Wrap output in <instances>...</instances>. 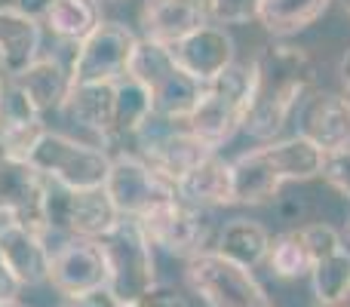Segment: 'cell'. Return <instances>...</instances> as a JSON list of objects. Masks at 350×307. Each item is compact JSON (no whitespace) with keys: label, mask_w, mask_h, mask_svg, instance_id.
<instances>
[{"label":"cell","mask_w":350,"mask_h":307,"mask_svg":"<svg viewBox=\"0 0 350 307\" xmlns=\"http://www.w3.org/2000/svg\"><path fill=\"white\" fill-rule=\"evenodd\" d=\"M175 193L185 206L193 209H218V206H234V178H230V163L212 154L200 166H193L187 175L175 181Z\"/></svg>","instance_id":"17"},{"label":"cell","mask_w":350,"mask_h":307,"mask_svg":"<svg viewBox=\"0 0 350 307\" xmlns=\"http://www.w3.org/2000/svg\"><path fill=\"white\" fill-rule=\"evenodd\" d=\"M10 83L28 98V105L40 117L65 108L68 96H71V86H74L68 62H62L59 55H40L18 77H10Z\"/></svg>","instance_id":"15"},{"label":"cell","mask_w":350,"mask_h":307,"mask_svg":"<svg viewBox=\"0 0 350 307\" xmlns=\"http://www.w3.org/2000/svg\"><path fill=\"white\" fill-rule=\"evenodd\" d=\"M117 307H145V304H142V302H126V304L117 302Z\"/></svg>","instance_id":"36"},{"label":"cell","mask_w":350,"mask_h":307,"mask_svg":"<svg viewBox=\"0 0 350 307\" xmlns=\"http://www.w3.org/2000/svg\"><path fill=\"white\" fill-rule=\"evenodd\" d=\"M25 286L16 280V273L10 271V265L3 261V255H0V304H12L18 302V295H22Z\"/></svg>","instance_id":"32"},{"label":"cell","mask_w":350,"mask_h":307,"mask_svg":"<svg viewBox=\"0 0 350 307\" xmlns=\"http://www.w3.org/2000/svg\"><path fill=\"white\" fill-rule=\"evenodd\" d=\"M43 25L37 16L22 10L0 12V71L6 77H18L25 68L40 59Z\"/></svg>","instance_id":"16"},{"label":"cell","mask_w":350,"mask_h":307,"mask_svg":"<svg viewBox=\"0 0 350 307\" xmlns=\"http://www.w3.org/2000/svg\"><path fill=\"white\" fill-rule=\"evenodd\" d=\"M139 224L145 228L154 249L160 246L170 255H178V258H187V261L203 252H212L218 240L215 228H212V218L203 209L185 206L181 200L145 215Z\"/></svg>","instance_id":"9"},{"label":"cell","mask_w":350,"mask_h":307,"mask_svg":"<svg viewBox=\"0 0 350 307\" xmlns=\"http://www.w3.org/2000/svg\"><path fill=\"white\" fill-rule=\"evenodd\" d=\"M338 307H350V304H338Z\"/></svg>","instance_id":"41"},{"label":"cell","mask_w":350,"mask_h":307,"mask_svg":"<svg viewBox=\"0 0 350 307\" xmlns=\"http://www.w3.org/2000/svg\"><path fill=\"white\" fill-rule=\"evenodd\" d=\"M258 6L261 0H206L209 18L221 25H243L258 18Z\"/></svg>","instance_id":"29"},{"label":"cell","mask_w":350,"mask_h":307,"mask_svg":"<svg viewBox=\"0 0 350 307\" xmlns=\"http://www.w3.org/2000/svg\"><path fill=\"white\" fill-rule=\"evenodd\" d=\"M0 212L16 224L46 234V178L28 160L0 154Z\"/></svg>","instance_id":"11"},{"label":"cell","mask_w":350,"mask_h":307,"mask_svg":"<svg viewBox=\"0 0 350 307\" xmlns=\"http://www.w3.org/2000/svg\"><path fill=\"white\" fill-rule=\"evenodd\" d=\"M301 135L314 142L323 154H338L350 148V102L345 96H314L304 108Z\"/></svg>","instance_id":"18"},{"label":"cell","mask_w":350,"mask_h":307,"mask_svg":"<svg viewBox=\"0 0 350 307\" xmlns=\"http://www.w3.org/2000/svg\"><path fill=\"white\" fill-rule=\"evenodd\" d=\"M267 154H271L273 169L280 172L283 185L286 181H310V178H317V175H323V166H326V154H323L314 142L304 139V135L271 142Z\"/></svg>","instance_id":"24"},{"label":"cell","mask_w":350,"mask_h":307,"mask_svg":"<svg viewBox=\"0 0 350 307\" xmlns=\"http://www.w3.org/2000/svg\"><path fill=\"white\" fill-rule=\"evenodd\" d=\"M267 265L277 277L283 280H298V277H308L314 261H310L308 249L301 243V234L298 230H289V234L277 237L271 243V252H267Z\"/></svg>","instance_id":"27"},{"label":"cell","mask_w":350,"mask_h":307,"mask_svg":"<svg viewBox=\"0 0 350 307\" xmlns=\"http://www.w3.org/2000/svg\"><path fill=\"white\" fill-rule=\"evenodd\" d=\"M341 86H345V98L350 102V49L345 53V59H341Z\"/></svg>","instance_id":"33"},{"label":"cell","mask_w":350,"mask_h":307,"mask_svg":"<svg viewBox=\"0 0 350 307\" xmlns=\"http://www.w3.org/2000/svg\"><path fill=\"white\" fill-rule=\"evenodd\" d=\"M329 6L332 0H261L258 22L265 25L267 34L292 37L326 16Z\"/></svg>","instance_id":"23"},{"label":"cell","mask_w":350,"mask_h":307,"mask_svg":"<svg viewBox=\"0 0 350 307\" xmlns=\"http://www.w3.org/2000/svg\"><path fill=\"white\" fill-rule=\"evenodd\" d=\"M298 234H301V243H304V249H308L310 261H323V258H329V255L345 249L341 234L332 228V224H323V222L304 224V228H298Z\"/></svg>","instance_id":"28"},{"label":"cell","mask_w":350,"mask_h":307,"mask_svg":"<svg viewBox=\"0 0 350 307\" xmlns=\"http://www.w3.org/2000/svg\"><path fill=\"white\" fill-rule=\"evenodd\" d=\"M345 234H347V240H350V218H347V224H345Z\"/></svg>","instance_id":"39"},{"label":"cell","mask_w":350,"mask_h":307,"mask_svg":"<svg viewBox=\"0 0 350 307\" xmlns=\"http://www.w3.org/2000/svg\"><path fill=\"white\" fill-rule=\"evenodd\" d=\"M0 255L16 273L22 286H40L49 280V265H53V246L46 234L31 230L25 224L10 222L0 230Z\"/></svg>","instance_id":"14"},{"label":"cell","mask_w":350,"mask_h":307,"mask_svg":"<svg viewBox=\"0 0 350 307\" xmlns=\"http://www.w3.org/2000/svg\"><path fill=\"white\" fill-rule=\"evenodd\" d=\"M46 283L65 302L108 289V265H105V252L98 240L65 237L59 246H53V265H49Z\"/></svg>","instance_id":"10"},{"label":"cell","mask_w":350,"mask_h":307,"mask_svg":"<svg viewBox=\"0 0 350 307\" xmlns=\"http://www.w3.org/2000/svg\"><path fill=\"white\" fill-rule=\"evenodd\" d=\"M62 114L80 129L92 133L102 145L105 139H114V83H83L71 86Z\"/></svg>","instance_id":"20"},{"label":"cell","mask_w":350,"mask_h":307,"mask_svg":"<svg viewBox=\"0 0 350 307\" xmlns=\"http://www.w3.org/2000/svg\"><path fill=\"white\" fill-rule=\"evenodd\" d=\"M105 193L111 197L114 209L123 218H135L142 222L145 215L163 209L178 200L175 185L157 169H151L139 154L126 151L111 157V169L105 178Z\"/></svg>","instance_id":"6"},{"label":"cell","mask_w":350,"mask_h":307,"mask_svg":"<svg viewBox=\"0 0 350 307\" xmlns=\"http://www.w3.org/2000/svg\"><path fill=\"white\" fill-rule=\"evenodd\" d=\"M310 289H314V302L320 307H338L350 295V252L329 255L323 261H314L310 267Z\"/></svg>","instance_id":"26"},{"label":"cell","mask_w":350,"mask_h":307,"mask_svg":"<svg viewBox=\"0 0 350 307\" xmlns=\"http://www.w3.org/2000/svg\"><path fill=\"white\" fill-rule=\"evenodd\" d=\"M108 265V292L120 304L142 302L157 286V261L154 243L135 218H120L111 234L98 240Z\"/></svg>","instance_id":"4"},{"label":"cell","mask_w":350,"mask_h":307,"mask_svg":"<svg viewBox=\"0 0 350 307\" xmlns=\"http://www.w3.org/2000/svg\"><path fill=\"white\" fill-rule=\"evenodd\" d=\"M185 280L193 295H200V302L209 307H273L271 295L255 280V273L228 261L215 249L187 261Z\"/></svg>","instance_id":"5"},{"label":"cell","mask_w":350,"mask_h":307,"mask_svg":"<svg viewBox=\"0 0 350 307\" xmlns=\"http://www.w3.org/2000/svg\"><path fill=\"white\" fill-rule=\"evenodd\" d=\"M120 212L114 209L105 187L68 191L46 181V234L77 237V240H102L120 224Z\"/></svg>","instance_id":"7"},{"label":"cell","mask_w":350,"mask_h":307,"mask_svg":"<svg viewBox=\"0 0 350 307\" xmlns=\"http://www.w3.org/2000/svg\"><path fill=\"white\" fill-rule=\"evenodd\" d=\"M28 163L49 185L68 187V191H90V187H105L111 154L98 142H83L68 133L46 129L34 151L28 154Z\"/></svg>","instance_id":"3"},{"label":"cell","mask_w":350,"mask_h":307,"mask_svg":"<svg viewBox=\"0 0 350 307\" xmlns=\"http://www.w3.org/2000/svg\"><path fill=\"white\" fill-rule=\"evenodd\" d=\"M3 10H18V0H0V12Z\"/></svg>","instance_id":"35"},{"label":"cell","mask_w":350,"mask_h":307,"mask_svg":"<svg viewBox=\"0 0 350 307\" xmlns=\"http://www.w3.org/2000/svg\"><path fill=\"white\" fill-rule=\"evenodd\" d=\"M345 6H347V16H350V0H345Z\"/></svg>","instance_id":"40"},{"label":"cell","mask_w":350,"mask_h":307,"mask_svg":"<svg viewBox=\"0 0 350 307\" xmlns=\"http://www.w3.org/2000/svg\"><path fill=\"white\" fill-rule=\"evenodd\" d=\"M154 117L151 92L133 77H123L114 83V135L133 139L142 126Z\"/></svg>","instance_id":"25"},{"label":"cell","mask_w":350,"mask_h":307,"mask_svg":"<svg viewBox=\"0 0 350 307\" xmlns=\"http://www.w3.org/2000/svg\"><path fill=\"white\" fill-rule=\"evenodd\" d=\"M230 178H234V203L240 206L271 203L280 197V187H283V178L267 154V145L230 160Z\"/></svg>","instance_id":"19"},{"label":"cell","mask_w":350,"mask_h":307,"mask_svg":"<svg viewBox=\"0 0 350 307\" xmlns=\"http://www.w3.org/2000/svg\"><path fill=\"white\" fill-rule=\"evenodd\" d=\"M271 243H273L271 230H267L261 222H252V218H234V222H228L221 230H218L215 252L224 255L228 261H234V265L255 271L261 261H267Z\"/></svg>","instance_id":"21"},{"label":"cell","mask_w":350,"mask_h":307,"mask_svg":"<svg viewBox=\"0 0 350 307\" xmlns=\"http://www.w3.org/2000/svg\"><path fill=\"white\" fill-rule=\"evenodd\" d=\"M323 178H326L345 200H350V148H347V151H338V154H329L326 157Z\"/></svg>","instance_id":"30"},{"label":"cell","mask_w":350,"mask_h":307,"mask_svg":"<svg viewBox=\"0 0 350 307\" xmlns=\"http://www.w3.org/2000/svg\"><path fill=\"white\" fill-rule=\"evenodd\" d=\"M6 80H10V77H6V74L0 71V114H3V96H6Z\"/></svg>","instance_id":"34"},{"label":"cell","mask_w":350,"mask_h":307,"mask_svg":"<svg viewBox=\"0 0 350 307\" xmlns=\"http://www.w3.org/2000/svg\"><path fill=\"white\" fill-rule=\"evenodd\" d=\"M172 62L178 65V71H185L197 83H212L224 68L234 65V37L218 25H206V28L187 34L185 40L170 46Z\"/></svg>","instance_id":"12"},{"label":"cell","mask_w":350,"mask_h":307,"mask_svg":"<svg viewBox=\"0 0 350 307\" xmlns=\"http://www.w3.org/2000/svg\"><path fill=\"white\" fill-rule=\"evenodd\" d=\"M98 6H105V3H123V0H96Z\"/></svg>","instance_id":"37"},{"label":"cell","mask_w":350,"mask_h":307,"mask_svg":"<svg viewBox=\"0 0 350 307\" xmlns=\"http://www.w3.org/2000/svg\"><path fill=\"white\" fill-rule=\"evenodd\" d=\"M102 6L96 0H49L40 12V25L53 37L77 46L102 25Z\"/></svg>","instance_id":"22"},{"label":"cell","mask_w":350,"mask_h":307,"mask_svg":"<svg viewBox=\"0 0 350 307\" xmlns=\"http://www.w3.org/2000/svg\"><path fill=\"white\" fill-rule=\"evenodd\" d=\"M255 86H258L255 59L234 62V65L224 68L212 83L203 86L200 102L193 105L185 126L191 129L200 142H206L209 148L218 151L224 142L234 139L237 129H243L249 108H252V102H255Z\"/></svg>","instance_id":"2"},{"label":"cell","mask_w":350,"mask_h":307,"mask_svg":"<svg viewBox=\"0 0 350 307\" xmlns=\"http://www.w3.org/2000/svg\"><path fill=\"white\" fill-rule=\"evenodd\" d=\"M0 307H25L22 302H12V304H0Z\"/></svg>","instance_id":"38"},{"label":"cell","mask_w":350,"mask_h":307,"mask_svg":"<svg viewBox=\"0 0 350 307\" xmlns=\"http://www.w3.org/2000/svg\"><path fill=\"white\" fill-rule=\"evenodd\" d=\"M255 68L258 86L243 129L261 145H271L298 105L314 92V62L292 43H271L261 55H255Z\"/></svg>","instance_id":"1"},{"label":"cell","mask_w":350,"mask_h":307,"mask_svg":"<svg viewBox=\"0 0 350 307\" xmlns=\"http://www.w3.org/2000/svg\"><path fill=\"white\" fill-rule=\"evenodd\" d=\"M139 25L145 40L172 46L193 31L206 28L209 10H206V0H142Z\"/></svg>","instance_id":"13"},{"label":"cell","mask_w":350,"mask_h":307,"mask_svg":"<svg viewBox=\"0 0 350 307\" xmlns=\"http://www.w3.org/2000/svg\"><path fill=\"white\" fill-rule=\"evenodd\" d=\"M142 304H145V307H187L185 298H181L172 286H163V283L154 286V289L142 298Z\"/></svg>","instance_id":"31"},{"label":"cell","mask_w":350,"mask_h":307,"mask_svg":"<svg viewBox=\"0 0 350 307\" xmlns=\"http://www.w3.org/2000/svg\"><path fill=\"white\" fill-rule=\"evenodd\" d=\"M139 34L126 28L123 22H108L105 18L86 40L74 46L71 59H68V71H71V83H117L126 77L129 59L135 53Z\"/></svg>","instance_id":"8"}]
</instances>
